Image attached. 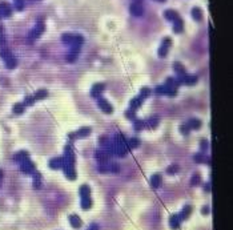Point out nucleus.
Returning <instances> with one entry per match:
<instances>
[{
  "mask_svg": "<svg viewBox=\"0 0 233 230\" xmlns=\"http://www.w3.org/2000/svg\"><path fill=\"white\" fill-rule=\"evenodd\" d=\"M155 92L157 93V95H167V96H176L177 95V88H173V87H169L167 84L164 85H158Z\"/></svg>",
  "mask_w": 233,
  "mask_h": 230,
  "instance_id": "1",
  "label": "nucleus"
},
{
  "mask_svg": "<svg viewBox=\"0 0 233 230\" xmlns=\"http://www.w3.org/2000/svg\"><path fill=\"white\" fill-rule=\"evenodd\" d=\"M45 29V25H44V22L43 20H38V23H36V25L34 27V29L29 32V39H38L41 36V33L44 32Z\"/></svg>",
  "mask_w": 233,
  "mask_h": 230,
  "instance_id": "2",
  "label": "nucleus"
},
{
  "mask_svg": "<svg viewBox=\"0 0 233 230\" xmlns=\"http://www.w3.org/2000/svg\"><path fill=\"white\" fill-rule=\"evenodd\" d=\"M35 168H36L35 164L31 162L29 160H25V161H23V162H20V170L25 174H32L35 172Z\"/></svg>",
  "mask_w": 233,
  "mask_h": 230,
  "instance_id": "3",
  "label": "nucleus"
},
{
  "mask_svg": "<svg viewBox=\"0 0 233 230\" xmlns=\"http://www.w3.org/2000/svg\"><path fill=\"white\" fill-rule=\"evenodd\" d=\"M95 157H96V160L100 162V165H104V164L111 162L109 154L105 150H96V152H95Z\"/></svg>",
  "mask_w": 233,
  "mask_h": 230,
  "instance_id": "4",
  "label": "nucleus"
},
{
  "mask_svg": "<svg viewBox=\"0 0 233 230\" xmlns=\"http://www.w3.org/2000/svg\"><path fill=\"white\" fill-rule=\"evenodd\" d=\"M97 105H99V108L101 109V111L104 112V113H108V114H111L113 112V108H112V105L105 100V98H97Z\"/></svg>",
  "mask_w": 233,
  "mask_h": 230,
  "instance_id": "5",
  "label": "nucleus"
},
{
  "mask_svg": "<svg viewBox=\"0 0 233 230\" xmlns=\"http://www.w3.org/2000/svg\"><path fill=\"white\" fill-rule=\"evenodd\" d=\"M104 89H105V85L101 84V82H99V84H95V85L92 87V89H91V96H92L93 98H100V97H101V95H103Z\"/></svg>",
  "mask_w": 233,
  "mask_h": 230,
  "instance_id": "6",
  "label": "nucleus"
},
{
  "mask_svg": "<svg viewBox=\"0 0 233 230\" xmlns=\"http://www.w3.org/2000/svg\"><path fill=\"white\" fill-rule=\"evenodd\" d=\"M171 44H172V40L169 39V38L164 39L163 43H161L160 49H158V56H160V57H165L167 56V52L169 49V47H171Z\"/></svg>",
  "mask_w": 233,
  "mask_h": 230,
  "instance_id": "7",
  "label": "nucleus"
},
{
  "mask_svg": "<svg viewBox=\"0 0 233 230\" xmlns=\"http://www.w3.org/2000/svg\"><path fill=\"white\" fill-rule=\"evenodd\" d=\"M12 13V9H11V6L7 3V2H2L0 3V15L4 18H8L11 16Z\"/></svg>",
  "mask_w": 233,
  "mask_h": 230,
  "instance_id": "8",
  "label": "nucleus"
},
{
  "mask_svg": "<svg viewBox=\"0 0 233 230\" xmlns=\"http://www.w3.org/2000/svg\"><path fill=\"white\" fill-rule=\"evenodd\" d=\"M129 11L133 16H141L142 15V7L139 3H132L131 7H129Z\"/></svg>",
  "mask_w": 233,
  "mask_h": 230,
  "instance_id": "9",
  "label": "nucleus"
},
{
  "mask_svg": "<svg viewBox=\"0 0 233 230\" xmlns=\"http://www.w3.org/2000/svg\"><path fill=\"white\" fill-rule=\"evenodd\" d=\"M13 160L18 161V162H23V161H25V160H29V154H28L27 150H20L13 156Z\"/></svg>",
  "mask_w": 233,
  "mask_h": 230,
  "instance_id": "10",
  "label": "nucleus"
},
{
  "mask_svg": "<svg viewBox=\"0 0 233 230\" xmlns=\"http://www.w3.org/2000/svg\"><path fill=\"white\" fill-rule=\"evenodd\" d=\"M70 222H71L72 228H75V229H80L81 228V219H80L79 216H76V214L70 216Z\"/></svg>",
  "mask_w": 233,
  "mask_h": 230,
  "instance_id": "11",
  "label": "nucleus"
},
{
  "mask_svg": "<svg viewBox=\"0 0 233 230\" xmlns=\"http://www.w3.org/2000/svg\"><path fill=\"white\" fill-rule=\"evenodd\" d=\"M141 104H142V98L137 96L136 98H132L131 102H129V109H132V111H135L136 112V109H139L141 107Z\"/></svg>",
  "mask_w": 233,
  "mask_h": 230,
  "instance_id": "12",
  "label": "nucleus"
},
{
  "mask_svg": "<svg viewBox=\"0 0 233 230\" xmlns=\"http://www.w3.org/2000/svg\"><path fill=\"white\" fill-rule=\"evenodd\" d=\"M201 121L200 120H197V118H190L189 121H188V124H187V127L189 128V129H194V130H199L200 128H201Z\"/></svg>",
  "mask_w": 233,
  "mask_h": 230,
  "instance_id": "13",
  "label": "nucleus"
},
{
  "mask_svg": "<svg viewBox=\"0 0 233 230\" xmlns=\"http://www.w3.org/2000/svg\"><path fill=\"white\" fill-rule=\"evenodd\" d=\"M49 166L52 169H60L63 168V157H56L49 161Z\"/></svg>",
  "mask_w": 233,
  "mask_h": 230,
  "instance_id": "14",
  "label": "nucleus"
},
{
  "mask_svg": "<svg viewBox=\"0 0 233 230\" xmlns=\"http://www.w3.org/2000/svg\"><path fill=\"white\" fill-rule=\"evenodd\" d=\"M173 69H174V72H176L180 77L187 75V71H185V68H184V65L181 64V62H174V64H173Z\"/></svg>",
  "mask_w": 233,
  "mask_h": 230,
  "instance_id": "15",
  "label": "nucleus"
},
{
  "mask_svg": "<svg viewBox=\"0 0 233 230\" xmlns=\"http://www.w3.org/2000/svg\"><path fill=\"white\" fill-rule=\"evenodd\" d=\"M180 222H181V219H180V217L176 216V214H173V216L169 218V225H171V228L174 230L180 228Z\"/></svg>",
  "mask_w": 233,
  "mask_h": 230,
  "instance_id": "16",
  "label": "nucleus"
},
{
  "mask_svg": "<svg viewBox=\"0 0 233 230\" xmlns=\"http://www.w3.org/2000/svg\"><path fill=\"white\" fill-rule=\"evenodd\" d=\"M140 145V141L137 138H129V140H125V148L127 149H135L137 146Z\"/></svg>",
  "mask_w": 233,
  "mask_h": 230,
  "instance_id": "17",
  "label": "nucleus"
},
{
  "mask_svg": "<svg viewBox=\"0 0 233 230\" xmlns=\"http://www.w3.org/2000/svg\"><path fill=\"white\" fill-rule=\"evenodd\" d=\"M164 16H165L169 22H174L176 19H179L180 16H179V13L176 12V11H173V9H168V11H165V13H164Z\"/></svg>",
  "mask_w": 233,
  "mask_h": 230,
  "instance_id": "18",
  "label": "nucleus"
},
{
  "mask_svg": "<svg viewBox=\"0 0 233 230\" xmlns=\"http://www.w3.org/2000/svg\"><path fill=\"white\" fill-rule=\"evenodd\" d=\"M75 133H76L77 138H85L87 136H89V133H91V128H88V127L81 128V129H79L77 132H75Z\"/></svg>",
  "mask_w": 233,
  "mask_h": 230,
  "instance_id": "19",
  "label": "nucleus"
},
{
  "mask_svg": "<svg viewBox=\"0 0 233 230\" xmlns=\"http://www.w3.org/2000/svg\"><path fill=\"white\" fill-rule=\"evenodd\" d=\"M173 28H174V32L176 33H180V32H183V28H184V22L181 20V18H179L176 19L173 22Z\"/></svg>",
  "mask_w": 233,
  "mask_h": 230,
  "instance_id": "20",
  "label": "nucleus"
},
{
  "mask_svg": "<svg viewBox=\"0 0 233 230\" xmlns=\"http://www.w3.org/2000/svg\"><path fill=\"white\" fill-rule=\"evenodd\" d=\"M161 184V176L160 174H153L152 178H151V186L153 189H157L158 186Z\"/></svg>",
  "mask_w": 233,
  "mask_h": 230,
  "instance_id": "21",
  "label": "nucleus"
},
{
  "mask_svg": "<svg viewBox=\"0 0 233 230\" xmlns=\"http://www.w3.org/2000/svg\"><path fill=\"white\" fill-rule=\"evenodd\" d=\"M158 125V118L157 117H151L148 121H145V127L148 129H156Z\"/></svg>",
  "mask_w": 233,
  "mask_h": 230,
  "instance_id": "22",
  "label": "nucleus"
},
{
  "mask_svg": "<svg viewBox=\"0 0 233 230\" xmlns=\"http://www.w3.org/2000/svg\"><path fill=\"white\" fill-rule=\"evenodd\" d=\"M190 212H192V206H189V205H187V206H184L183 208V210H181V214H180V219H187L188 217H189V214H190Z\"/></svg>",
  "mask_w": 233,
  "mask_h": 230,
  "instance_id": "23",
  "label": "nucleus"
},
{
  "mask_svg": "<svg viewBox=\"0 0 233 230\" xmlns=\"http://www.w3.org/2000/svg\"><path fill=\"white\" fill-rule=\"evenodd\" d=\"M4 61H6V67L8 68V69H13V68L18 65V60L15 59L13 56L8 57V59H7V60H4Z\"/></svg>",
  "mask_w": 233,
  "mask_h": 230,
  "instance_id": "24",
  "label": "nucleus"
},
{
  "mask_svg": "<svg viewBox=\"0 0 233 230\" xmlns=\"http://www.w3.org/2000/svg\"><path fill=\"white\" fill-rule=\"evenodd\" d=\"M193 158H194V161L196 162H199V164H210V160H208V157H204L203 154H194L193 156Z\"/></svg>",
  "mask_w": 233,
  "mask_h": 230,
  "instance_id": "25",
  "label": "nucleus"
},
{
  "mask_svg": "<svg viewBox=\"0 0 233 230\" xmlns=\"http://www.w3.org/2000/svg\"><path fill=\"white\" fill-rule=\"evenodd\" d=\"M47 96H48V92H47L45 89H39L34 95V98L35 100H43V98H45Z\"/></svg>",
  "mask_w": 233,
  "mask_h": 230,
  "instance_id": "26",
  "label": "nucleus"
},
{
  "mask_svg": "<svg viewBox=\"0 0 233 230\" xmlns=\"http://www.w3.org/2000/svg\"><path fill=\"white\" fill-rule=\"evenodd\" d=\"M133 127H135V130L136 132H140L145 128V121H142V120H135L133 121Z\"/></svg>",
  "mask_w": 233,
  "mask_h": 230,
  "instance_id": "27",
  "label": "nucleus"
},
{
  "mask_svg": "<svg viewBox=\"0 0 233 230\" xmlns=\"http://www.w3.org/2000/svg\"><path fill=\"white\" fill-rule=\"evenodd\" d=\"M92 206V201H91V197H81V208L83 209H89Z\"/></svg>",
  "mask_w": 233,
  "mask_h": 230,
  "instance_id": "28",
  "label": "nucleus"
},
{
  "mask_svg": "<svg viewBox=\"0 0 233 230\" xmlns=\"http://www.w3.org/2000/svg\"><path fill=\"white\" fill-rule=\"evenodd\" d=\"M61 40H63V43H64V44L71 45V44H73V35H70V33L61 35Z\"/></svg>",
  "mask_w": 233,
  "mask_h": 230,
  "instance_id": "29",
  "label": "nucleus"
},
{
  "mask_svg": "<svg viewBox=\"0 0 233 230\" xmlns=\"http://www.w3.org/2000/svg\"><path fill=\"white\" fill-rule=\"evenodd\" d=\"M192 16H193L194 20H197V22H200V20H201V18H203V13H201V9L199 7H194L192 9Z\"/></svg>",
  "mask_w": 233,
  "mask_h": 230,
  "instance_id": "30",
  "label": "nucleus"
},
{
  "mask_svg": "<svg viewBox=\"0 0 233 230\" xmlns=\"http://www.w3.org/2000/svg\"><path fill=\"white\" fill-rule=\"evenodd\" d=\"M89 194H91V189H89L88 185L80 186V196H81V197H88Z\"/></svg>",
  "mask_w": 233,
  "mask_h": 230,
  "instance_id": "31",
  "label": "nucleus"
},
{
  "mask_svg": "<svg viewBox=\"0 0 233 230\" xmlns=\"http://www.w3.org/2000/svg\"><path fill=\"white\" fill-rule=\"evenodd\" d=\"M24 109H25V105H24V104H22V102L15 104V107H13V113L20 114V113L24 112Z\"/></svg>",
  "mask_w": 233,
  "mask_h": 230,
  "instance_id": "32",
  "label": "nucleus"
},
{
  "mask_svg": "<svg viewBox=\"0 0 233 230\" xmlns=\"http://www.w3.org/2000/svg\"><path fill=\"white\" fill-rule=\"evenodd\" d=\"M149 95H151V89H149V88H147V87H144V88H141V89H140L139 97H141L142 100H144V98H147Z\"/></svg>",
  "mask_w": 233,
  "mask_h": 230,
  "instance_id": "33",
  "label": "nucleus"
},
{
  "mask_svg": "<svg viewBox=\"0 0 233 230\" xmlns=\"http://www.w3.org/2000/svg\"><path fill=\"white\" fill-rule=\"evenodd\" d=\"M0 56H2L4 60H7L8 57H11V56H12V53L9 52V49H7V48H2V49H0Z\"/></svg>",
  "mask_w": 233,
  "mask_h": 230,
  "instance_id": "34",
  "label": "nucleus"
},
{
  "mask_svg": "<svg viewBox=\"0 0 233 230\" xmlns=\"http://www.w3.org/2000/svg\"><path fill=\"white\" fill-rule=\"evenodd\" d=\"M200 180H201V177H200V174H199V173L193 174V177H192V181H190V185H192V186H197V185L200 184Z\"/></svg>",
  "mask_w": 233,
  "mask_h": 230,
  "instance_id": "35",
  "label": "nucleus"
},
{
  "mask_svg": "<svg viewBox=\"0 0 233 230\" xmlns=\"http://www.w3.org/2000/svg\"><path fill=\"white\" fill-rule=\"evenodd\" d=\"M125 117L128 118V120H132V121H135V120H136V112L132 111V109H129V111L125 112Z\"/></svg>",
  "mask_w": 233,
  "mask_h": 230,
  "instance_id": "36",
  "label": "nucleus"
},
{
  "mask_svg": "<svg viewBox=\"0 0 233 230\" xmlns=\"http://www.w3.org/2000/svg\"><path fill=\"white\" fill-rule=\"evenodd\" d=\"M177 172H179V166L177 165H171V166H168V169H167L168 174H174V173H177Z\"/></svg>",
  "mask_w": 233,
  "mask_h": 230,
  "instance_id": "37",
  "label": "nucleus"
},
{
  "mask_svg": "<svg viewBox=\"0 0 233 230\" xmlns=\"http://www.w3.org/2000/svg\"><path fill=\"white\" fill-rule=\"evenodd\" d=\"M15 7L18 11H23L24 8V0H15Z\"/></svg>",
  "mask_w": 233,
  "mask_h": 230,
  "instance_id": "38",
  "label": "nucleus"
},
{
  "mask_svg": "<svg viewBox=\"0 0 233 230\" xmlns=\"http://www.w3.org/2000/svg\"><path fill=\"white\" fill-rule=\"evenodd\" d=\"M34 102H35V98H34V95L32 96H27L25 97V100H24V105H34Z\"/></svg>",
  "mask_w": 233,
  "mask_h": 230,
  "instance_id": "39",
  "label": "nucleus"
},
{
  "mask_svg": "<svg viewBox=\"0 0 233 230\" xmlns=\"http://www.w3.org/2000/svg\"><path fill=\"white\" fill-rule=\"evenodd\" d=\"M189 128L187 127V125H181V127H180V133H183L184 136H189Z\"/></svg>",
  "mask_w": 233,
  "mask_h": 230,
  "instance_id": "40",
  "label": "nucleus"
},
{
  "mask_svg": "<svg viewBox=\"0 0 233 230\" xmlns=\"http://www.w3.org/2000/svg\"><path fill=\"white\" fill-rule=\"evenodd\" d=\"M200 149L204 150V152L208 149V140H201L200 141Z\"/></svg>",
  "mask_w": 233,
  "mask_h": 230,
  "instance_id": "41",
  "label": "nucleus"
},
{
  "mask_svg": "<svg viewBox=\"0 0 233 230\" xmlns=\"http://www.w3.org/2000/svg\"><path fill=\"white\" fill-rule=\"evenodd\" d=\"M6 44V38H4V33H3V27L0 25V45H4Z\"/></svg>",
  "mask_w": 233,
  "mask_h": 230,
  "instance_id": "42",
  "label": "nucleus"
},
{
  "mask_svg": "<svg viewBox=\"0 0 233 230\" xmlns=\"http://www.w3.org/2000/svg\"><path fill=\"white\" fill-rule=\"evenodd\" d=\"M77 59V55H72V53H68V56H67V60L68 61H75Z\"/></svg>",
  "mask_w": 233,
  "mask_h": 230,
  "instance_id": "43",
  "label": "nucleus"
},
{
  "mask_svg": "<svg viewBox=\"0 0 233 230\" xmlns=\"http://www.w3.org/2000/svg\"><path fill=\"white\" fill-rule=\"evenodd\" d=\"M88 230H99V226H97L96 223H92L91 226H89V229H88Z\"/></svg>",
  "mask_w": 233,
  "mask_h": 230,
  "instance_id": "44",
  "label": "nucleus"
},
{
  "mask_svg": "<svg viewBox=\"0 0 233 230\" xmlns=\"http://www.w3.org/2000/svg\"><path fill=\"white\" fill-rule=\"evenodd\" d=\"M201 212H203V214H208L209 213V208L205 206V208H203V210H201Z\"/></svg>",
  "mask_w": 233,
  "mask_h": 230,
  "instance_id": "45",
  "label": "nucleus"
},
{
  "mask_svg": "<svg viewBox=\"0 0 233 230\" xmlns=\"http://www.w3.org/2000/svg\"><path fill=\"white\" fill-rule=\"evenodd\" d=\"M70 138H71V140L77 138V137H76V133H75V132H73V133H70Z\"/></svg>",
  "mask_w": 233,
  "mask_h": 230,
  "instance_id": "46",
  "label": "nucleus"
},
{
  "mask_svg": "<svg viewBox=\"0 0 233 230\" xmlns=\"http://www.w3.org/2000/svg\"><path fill=\"white\" fill-rule=\"evenodd\" d=\"M205 192H210V184H205Z\"/></svg>",
  "mask_w": 233,
  "mask_h": 230,
  "instance_id": "47",
  "label": "nucleus"
},
{
  "mask_svg": "<svg viewBox=\"0 0 233 230\" xmlns=\"http://www.w3.org/2000/svg\"><path fill=\"white\" fill-rule=\"evenodd\" d=\"M133 3H139V4H141V3H142V0H133Z\"/></svg>",
  "mask_w": 233,
  "mask_h": 230,
  "instance_id": "48",
  "label": "nucleus"
},
{
  "mask_svg": "<svg viewBox=\"0 0 233 230\" xmlns=\"http://www.w3.org/2000/svg\"><path fill=\"white\" fill-rule=\"evenodd\" d=\"M158 2H165V0H158Z\"/></svg>",
  "mask_w": 233,
  "mask_h": 230,
  "instance_id": "49",
  "label": "nucleus"
}]
</instances>
